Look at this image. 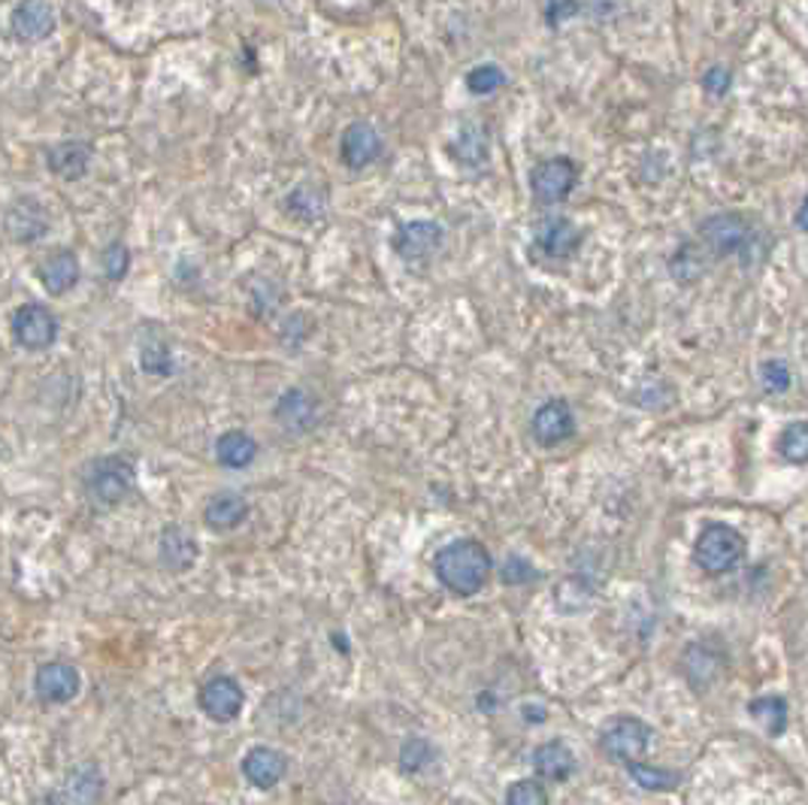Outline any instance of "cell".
I'll return each mask as SVG.
<instances>
[{
  "label": "cell",
  "mask_w": 808,
  "mask_h": 805,
  "mask_svg": "<svg viewBox=\"0 0 808 805\" xmlns=\"http://www.w3.org/2000/svg\"><path fill=\"white\" fill-rule=\"evenodd\" d=\"M433 570H436V579L452 594H457V597H472V594H479L488 585L491 570H494V560H491V551L482 542H476V539H455V542H448L436 555Z\"/></svg>",
  "instance_id": "6da1fadb"
},
{
  "label": "cell",
  "mask_w": 808,
  "mask_h": 805,
  "mask_svg": "<svg viewBox=\"0 0 808 805\" xmlns=\"http://www.w3.org/2000/svg\"><path fill=\"white\" fill-rule=\"evenodd\" d=\"M745 551H748V542H745L742 533L724 521L705 524L703 533L693 542V560L709 575H724V572L736 570L742 563Z\"/></svg>",
  "instance_id": "7a4b0ae2"
},
{
  "label": "cell",
  "mask_w": 808,
  "mask_h": 805,
  "mask_svg": "<svg viewBox=\"0 0 808 805\" xmlns=\"http://www.w3.org/2000/svg\"><path fill=\"white\" fill-rule=\"evenodd\" d=\"M648 742H652L648 724H642L640 718H630V714L612 718L600 733L602 754L612 760H621L627 767L636 763L642 754L648 751Z\"/></svg>",
  "instance_id": "3957f363"
},
{
  "label": "cell",
  "mask_w": 808,
  "mask_h": 805,
  "mask_svg": "<svg viewBox=\"0 0 808 805\" xmlns=\"http://www.w3.org/2000/svg\"><path fill=\"white\" fill-rule=\"evenodd\" d=\"M751 236H754V228L745 215H736V212H721V215H712V219L703 221L700 228V243H703L715 258H727V255H736V252H745L751 246Z\"/></svg>",
  "instance_id": "277c9868"
},
{
  "label": "cell",
  "mask_w": 808,
  "mask_h": 805,
  "mask_svg": "<svg viewBox=\"0 0 808 805\" xmlns=\"http://www.w3.org/2000/svg\"><path fill=\"white\" fill-rule=\"evenodd\" d=\"M133 488V467L125 457H104L89 472V494L101 506H116Z\"/></svg>",
  "instance_id": "5b68a950"
},
{
  "label": "cell",
  "mask_w": 808,
  "mask_h": 805,
  "mask_svg": "<svg viewBox=\"0 0 808 805\" xmlns=\"http://www.w3.org/2000/svg\"><path fill=\"white\" fill-rule=\"evenodd\" d=\"M575 183H578V167H575L573 158H546L539 161L530 173V188H534L536 200L542 203H561L566 200V195L573 191Z\"/></svg>",
  "instance_id": "8992f818"
},
{
  "label": "cell",
  "mask_w": 808,
  "mask_h": 805,
  "mask_svg": "<svg viewBox=\"0 0 808 805\" xmlns=\"http://www.w3.org/2000/svg\"><path fill=\"white\" fill-rule=\"evenodd\" d=\"M13 337L27 351L49 349L58 337V322L43 303H25L13 315Z\"/></svg>",
  "instance_id": "52a82bcc"
},
{
  "label": "cell",
  "mask_w": 808,
  "mask_h": 805,
  "mask_svg": "<svg viewBox=\"0 0 808 805\" xmlns=\"http://www.w3.org/2000/svg\"><path fill=\"white\" fill-rule=\"evenodd\" d=\"M243 688L236 685L231 676H215L209 678L207 685L200 688V709L212 718V721H219V724H231L239 718L243 712Z\"/></svg>",
  "instance_id": "ba28073f"
},
{
  "label": "cell",
  "mask_w": 808,
  "mask_h": 805,
  "mask_svg": "<svg viewBox=\"0 0 808 805\" xmlns=\"http://www.w3.org/2000/svg\"><path fill=\"white\" fill-rule=\"evenodd\" d=\"M530 430L539 445H561L575 433V416L566 400H546L530 418Z\"/></svg>",
  "instance_id": "9c48e42d"
},
{
  "label": "cell",
  "mask_w": 808,
  "mask_h": 805,
  "mask_svg": "<svg viewBox=\"0 0 808 805\" xmlns=\"http://www.w3.org/2000/svg\"><path fill=\"white\" fill-rule=\"evenodd\" d=\"M82 688V678H79L77 666L70 663L52 661L43 663L37 669V678H34V690L43 702L49 705H61V702H70Z\"/></svg>",
  "instance_id": "30bf717a"
},
{
  "label": "cell",
  "mask_w": 808,
  "mask_h": 805,
  "mask_svg": "<svg viewBox=\"0 0 808 805\" xmlns=\"http://www.w3.org/2000/svg\"><path fill=\"white\" fill-rule=\"evenodd\" d=\"M443 240L445 231L436 221H409L394 236V248L406 260H428L440 252Z\"/></svg>",
  "instance_id": "8fae6325"
},
{
  "label": "cell",
  "mask_w": 808,
  "mask_h": 805,
  "mask_svg": "<svg viewBox=\"0 0 808 805\" xmlns=\"http://www.w3.org/2000/svg\"><path fill=\"white\" fill-rule=\"evenodd\" d=\"M3 228L15 243H37L39 236H46L49 231V212L34 197H22L10 207Z\"/></svg>",
  "instance_id": "7c38bea8"
},
{
  "label": "cell",
  "mask_w": 808,
  "mask_h": 805,
  "mask_svg": "<svg viewBox=\"0 0 808 805\" xmlns=\"http://www.w3.org/2000/svg\"><path fill=\"white\" fill-rule=\"evenodd\" d=\"M288 757L279 748H267V745H255L251 751L243 757V775H246L255 788L270 791L279 781L285 779Z\"/></svg>",
  "instance_id": "4fadbf2b"
},
{
  "label": "cell",
  "mask_w": 808,
  "mask_h": 805,
  "mask_svg": "<svg viewBox=\"0 0 808 805\" xmlns=\"http://www.w3.org/2000/svg\"><path fill=\"white\" fill-rule=\"evenodd\" d=\"M10 27L19 43H39L55 31V10L43 0L19 3L10 15Z\"/></svg>",
  "instance_id": "5bb4252c"
},
{
  "label": "cell",
  "mask_w": 808,
  "mask_h": 805,
  "mask_svg": "<svg viewBox=\"0 0 808 805\" xmlns=\"http://www.w3.org/2000/svg\"><path fill=\"white\" fill-rule=\"evenodd\" d=\"M276 421L288 433H306L318 421V402L313 400V394H306L303 388L285 390L276 402Z\"/></svg>",
  "instance_id": "9a60e30c"
},
{
  "label": "cell",
  "mask_w": 808,
  "mask_h": 805,
  "mask_svg": "<svg viewBox=\"0 0 808 805\" xmlns=\"http://www.w3.org/2000/svg\"><path fill=\"white\" fill-rule=\"evenodd\" d=\"M382 155V137L370 121H354L342 133V161L352 170L370 167Z\"/></svg>",
  "instance_id": "2e32d148"
},
{
  "label": "cell",
  "mask_w": 808,
  "mask_h": 805,
  "mask_svg": "<svg viewBox=\"0 0 808 805\" xmlns=\"http://www.w3.org/2000/svg\"><path fill=\"white\" fill-rule=\"evenodd\" d=\"M536 243H539L542 255H548V258H570L575 248L582 246V231L570 219L551 215L536 231Z\"/></svg>",
  "instance_id": "e0dca14e"
},
{
  "label": "cell",
  "mask_w": 808,
  "mask_h": 805,
  "mask_svg": "<svg viewBox=\"0 0 808 805\" xmlns=\"http://www.w3.org/2000/svg\"><path fill=\"white\" fill-rule=\"evenodd\" d=\"M157 555H161V563H164L169 572L191 570L197 560L195 536L185 530V527H179V524H173V527H167V530L161 533Z\"/></svg>",
  "instance_id": "ac0fdd59"
},
{
  "label": "cell",
  "mask_w": 808,
  "mask_h": 805,
  "mask_svg": "<svg viewBox=\"0 0 808 805\" xmlns=\"http://www.w3.org/2000/svg\"><path fill=\"white\" fill-rule=\"evenodd\" d=\"M92 161V145L82 143V140H67V143H55L46 152V164L55 176L61 179H79Z\"/></svg>",
  "instance_id": "d6986e66"
},
{
  "label": "cell",
  "mask_w": 808,
  "mask_h": 805,
  "mask_svg": "<svg viewBox=\"0 0 808 805\" xmlns=\"http://www.w3.org/2000/svg\"><path fill=\"white\" fill-rule=\"evenodd\" d=\"M248 515V503L243 500L239 494L234 491H222V494H215L212 500L207 503L203 509V521H207V527L212 530H234L239 527Z\"/></svg>",
  "instance_id": "ffe728a7"
},
{
  "label": "cell",
  "mask_w": 808,
  "mask_h": 805,
  "mask_svg": "<svg viewBox=\"0 0 808 805\" xmlns=\"http://www.w3.org/2000/svg\"><path fill=\"white\" fill-rule=\"evenodd\" d=\"M534 767L546 781H566L575 772V757L563 742H546L536 748Z\"/></svg>",
  "instance_id": "44dd1931"
},
{
  "label": "cell",
  "mask_w": 808,
  "mask_h": 805,
  "mask_svg": "<svg viewBox=\"0 0 808 805\" xmlns=\"http://www.w3.org/2000/svg\"><path fill=\"white\" fill-rule=\"evenodd\" d=\"M258 455V442L248 436L246 430H227L224 436L215 442V457L219 464L227 469H243L248 467Z\"/></svg>",
  "instance_id": "7402d4cb"
},
{
  "label": "cell",
  "mask_w": 808,
  "mask_h": 805,
  "mask_svg": "<svg viewBox=\"0 0 808 805\" xmlns=\"http://www.w3.org/2000/svg\"><path fill=\"white\" fill-rule=\"evenodd\" d=\"M43 285L52 294H67L79 282V260L73 252H55L52 258L43 264Z\"/></svg>",
  "instance_id": "603a6c76"
},
{
  "label": "cell",
  "mask_w": 808,
  "mask_h": 805,
  "mask_svg": "<svg viewBox=\"0 0 808 805\" xmlns=\"http://www.w3.org/2000/svg\"><path fill=\"white\" fill-rule=\"evenodd\" d=\"M288 209L301 221H318L327 212L325 188L315 183H301L288 197Z\"/></svg>",
  "instance_id": "cb8c5ba5"
},
{
  "label": "cell",
  "mask_w": 808,
  "mask_h": 805,
  "mask_svg": "<svg viewBox=\"0 0 808 805\" xmlns=\"http://www.w3.org/2000/svg\"><path fill=\"white\" fill-rule=\"evenodd\" d=\"M748 712L754 718L760 727L766 730L770 736H782L784 727H787V702L782 697H760V700H751Z\"/></svg>",
  "instance_id": "d4e9b609"
},
{
  "label": "cell",
  "mask_w": 808,
  "mask_h": 805,
  "mask_svg": "<svg viewBox=\"0 0 808 805\" xmlns=\"http://www.w3.org/2000/svg\"><path fill=\"white\" fill-rule=\"evenodd\" d=\"M778 455L787 460V464H796V467H803L808 464V421H794V424H787L782 430V436H778Z\"/></svg>",
  "instance_id": "484cf974"
},
{
  "label": "cell",
  "mask_w": 808,
  "mask_h": 805,
  "mask_svg": "<svg viewBox=\"0 0 808 805\" xmlns=\"http://www.w3.org/2000/svg\"><path fill=\"white\" fill-rule=\"evenodd\" d=\"M630 775H633V781H636L640 788H645V791H672V788H678V781H681L678 772L645 767V763H630Z\"/></svg>",
  "instance_id": "4316f807"
},
{
  "label": "cell",
  "mask_w": 808,
  "mask_h": 805,
  "mask_svg": "<svg viewBox=\"0 0 808 805\" xmlns=\"http://www.w3.org/2000/svg\"><path fill=\"white\" fill-rule=\"evenodd\" d=\"M506 85V73L496 65H479L472 67L470 77H467V89L472 94H494L496 89Z\"/></svg>",
  "instance_id": "83f0119b"
},
{
  "label": "cell",
  "mask_w": 808,
  "mask_h": 805,
  "mask_svg": "<svg viewBox=\"0 0 808 805\" xmlns=\"http://www.w3.org/2000/svg\"><path fill=\"white\" fill-rule=\"evenodd\" d=\"M506 805H548V793L539 781H515L506 793Z\"/></svg>",
  "instance_id": "f1b7e54d"
},
{
  "label": "cell",
  "mask_w": 808,
  "mask_h": 805,
  "mask_svg": "<svg viewBox=\"0 0 808 805\" xmlns=\"http://www.w3.org/2000/svg\"><path fill=\"white\" fill-rule=\"evenodd\" d=\"M433 760V748L424 739H412L406 742L403 751H400V767L406 772H421Z\"/></svg>",
  "instance_id": "f546056e"
},
{
  "label": "cell",
  "mask_w": 808,
  "mask_h": 805,
  "mask_svg": "<svg viewBox=\"0 0 808 805\" xmlns=\"http://www.w3.org/2000/svg\"><path fill=\"white\" fill-rule=\"evenodd\" d=\"M760 378H763V385L770 394H784V390L791 388V370L784 361H766V364L760 366Z\"/></svg>",
  "instance_id": "4dcf8cb0"
},
{
  "label": "cell",
  "mask_w": 808,
  "mask_h": 805,
  "mask_svg": "<svg viewBox=\"0 0 808 805\" xmlns=\"http://www.w3.org/2000/svg\"><path fill=\"white\" fill-rule=\"evenodd\" d=\"M128 264H131V255L121 243H113V246L104 252V273L109 282H118L121 276L128 273Z\"/></svg>",
  "instance_id": "1f68e13d"
},
{
  "label": "cell",
  "mask_w": 808,
  "mask_h": 805,
  "mask_svg": "<svg viewBox=\"0 0 808 805\" xmlns=\"http://www.w3.org/2000/svg\"><path fill=\"white\" fill-rule=\"evenodd\" d=\"M534 575H536L534 567H530L524 558H508L506 567H503V579H506V585H524V582H530Z\"/></svg>",
  "instance_id": "d6a6232c"
},
{
  "label": "cell",
  "mask_w": 808,
  "mask_h": 805,
  "mask_svg": "<svg viewBox=\"0 0 808 805\" xmlns=\"http://www.w3.org/2000/svg\"><path fill=\"white\" fill-rule=\"evenodd\" d=\"M143 370H149V373H169V370H173V364H169L167 349H164L161 342H155V346L143 349Z\"/></svg>",
  "instance_id": "836d02e7"
},
{
  "label": "cell",
  "mask_w": 808,
  "mask_h": 805,
  "mask_svg": "<svg viewBox=\"0 0 808 805\" xmlns=\"http://www.w3.org/2000/svg\"><path fill=\"white\" fill-rule=\"evenodd\" d=\"M730 82H733V77H730V70H727V67H712V70H709V73H705V79H703L705 92L717 94V97H721V94H727Z\"/></svg>",
  "instance_id": "e575fe53"
},
{
  "label": "cell",
  "mask_w": 808,
  "mask_h": 805,
  "mask_svg": "<svg viewBox=\"0 0 808 805\" xmlns=\"http://www.w3.org/2000/svg\"><path fill=\"white\" fill-rule=\"evenodd\" d=\"M575 13H578L575 3H551V7H546L548 25H561V19H570V15Z\"/></svg>",
  "instance_id": "d590c367"
},
{
  "label": "cell",
  "mask_w": 808,
  "mask_h": 805,
  "mask_svg": "<svg viewBox=\"0 0 808 805\" xmlns=\"http://www.w3.org/2000/svg\"><path fill=\"white\" fill-rule=\"evenodd\" d=\"M796 231H803V234H808V197L803 200V207H799V212H796Z\"/></svg>",
  "instance_id": "8d00e7d4"
}]
</instances>
